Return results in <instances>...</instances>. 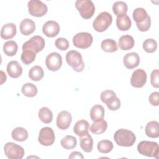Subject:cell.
Returning <instances> with one entry per match:
<instances>
[{
  "instance_id": "obj_1",
  "label": "cell",
  "mask_w": 159,
  "mask_h": 159,
  "mask_svg": "<svg viewBox=\"0 0 159 159\" xmlns=\"http://www.w3.org/2000/svg\"><path fill=\"white\" fill-rule=\"evenodd\" d=\"M114 139L118 145L129 147L134 144L136 141V137L131 130L120 129L114 134Z\"/></svg>"
},
{
  "instance_id": "obj_2",
  "label": "cell",
  "mask_w": 159,
  "mask_h": 159,
  "mask_svg": "<svg viewBox=\"0 0 159 159\" xmlns=\"http://www.w3.org/2000/svg\"><path fill=\"white\" fill-rule=\"evenodd\" d=\"M137 148L139 153L142 155L156 158H158L159 147L157 142L147 140L141 141L138 144Z\"/></svg>"
},
{
  "instance_id": "obj_3",
  "label": "cell",
  "mask_w": 159,
  "mask_h": 159,
  "mask_svg": "<svg viewBox=\"0 0 159 159\" xmlns=\"http://www.w3.org/2000/svg\"><path fill=\"white\" fill-rule=\"evenodd\" d=\"M66 61L68 65L76 72H81L84 68V63L81 53L76 50H70L66 54Z\"/></svg>"
},
{
  "instance_id": "obj_4",
  "label": "cell",
  "mask_w": 159,
  "mask_h": 159,
  "mask_svg": "<svg viewBox=\"0 0 159 159\" xmlns=\"http://www.w3.org/2000/svg\"><path fill=\"white\" fill-rule=\"evenodd\" d=\"M101 100L111 111H117L120 107V101L112 90H105L101 93Z\"/></svg>"
},
{
  "instance_id": "obj_5",
  "label": "cell",
  "mask_w": 159,
  "mask_h": 159,
  "mask_svg": "<svg viewBox=\"0 0 159 159\" xmlns=\"http://www.w3.org/2000/svg\"><path fill=\"white\" fill-rule=\"evenodd\" d=\"M75 6L81 16L85 19L91 18L95 12V6L91 0H77Z\"/></svg>"
},
{
  "instance_id": "obj_6",
  "label": "cell",
  "mask_w": 159,
  "mask_h": 159,
  "mask_svg": "<svg viewBox=\"0 0 159 159\" xmlns=\"http://www.w3.org/2000/svg\"><path fill=\"white\" fill-rule=\"evenodd\" d=\"M112 22V17L107 12H102L98 14L93 22L94 30L99 32H102L107 29Z\"/></svg>"
},
{
  "instance_id": "obj_7",
  "label": "cell",
  "mask_w": 159,
  "mask_h": 159,
  "mask_svg": "<svg viewBox=\"0 0 159 159\" xmlns=\"http://www.w3.org/2000/svg\"><path fill=\"white\" fill-rule=\"evenodd\" d=\"M45 45V42L42 37L40 35H35L24 42L22 48V51L29 50L33 51L37 54L43 49Z\"/></svg>"
},
{
  "instance_id": "obj_8",
  "label": "cell",
  "mask_w": 159,
  "mask_h": 159,
  "mask_svg": "<svg viewBox=\"0 0 159 159\" xmlns=\"http://www.w3.org/2000/svg\"><path fill=\"white\" fill-rule=\"evenodd\" d=\"M5 155L9 159H22L24 155L22 147L13 142H7L4 147Z\"/></svg>"
},
{
  "instance_id": "obj_9",
  "label": "cell",
  "mask_w": 159,
  "mask_h": 159,
  "mask_svg": "<svg viewBox=\"0 0 159 159\" xmlns=\"http://www.w3.org/2000/svg\"><path fill=\"white\" fill-rule=\"evenodd\" d=\"M29 13L34 17H42L48 11L47 5L39 0H30L27 4Z\"/></svg>"
},
{
  "instance_id": "obj_10",
  "label": "cell",
  "mask_w": 159,
  "mask_h": 159,
  "mask_svg": "<svg viewBox=\"0 0 159 159\" xmlns=\"http://www.w3.org/2000/svg\"><path fill=\"white\" fill-rule=\"evenodd\" d=\"M93 41V36L88 32H80L73 38V45L80 48L85 49L91 46Z\"/></svg>"
},
{
  "instance_id": "obj_11",
  "label": "cell",
  "mask_w": 159,
  "mask_h": 159,
  "mask_svg": "<svg viewBox=\"0 0 159 159\" xmlns=\"http://www.w3.org/2000/svg\"><path fill=\"white\" fill-rule=\"evenodd\" d=\"M55 136L53 129L49 127H45L40 129L38 137V141L42 145L50 146L53 144Z\"/></svg>"
},
{
  "instance_id": "obj_12",
  "label": "cell",
  "mask_w": 159,
  "mask_h": 159,
  "mask_svg": "<svg viewBox=\"0 0 159 159\" xmlns=\"http://www.w3.org/2000/svg\"><path fill=\"white\" fill-rule=\"evenodd\" d=\"M45 65L49 70L52 71H58L62 65L61 55L57 52L50 53L46 57Z\"/></svg>"
},
{
  "instance_id": "obj_13",
  "label": "cell",
  "mask_w": 159,
  "mask_h": 159,
  "mask_svg": "<svg viewBox=\"0 0 159 159\" xmlns=\"http://www.w3.org/2000/svg\"><path fill=\"white\" fill-rule=\"evenodd\" d=\"M147 73L141 69L135 70L132 75L130 78V84L134 88H142L147 82Z\"/></svg>"
},
{
  "instance_id": "obj_14",
  "label": "cell",
  "mask_w": 159,
  "mask_h": 159,
  "mask_svg": "<svg viewBox=\"0 0 159 159\" xmlns=\"http://www.w3.org/2000/svg\"><path fill=\"white\" fill-rule=\"evenodd\" d=\"M71 120V114L66 111H62L57 116V125L61 130H66L70 127Z\"/></svg>"
},
{
  "instance_id": "obj_15",
  "label": "cell",
  "mask_w": 159,
  "mask_h": 159,
  "mask_svg": "<svg viewBox=\"0 0 159 159\" xmlns=\"http://www.w3.org/2000/svg\"><path fill=\"white\" fill-rule=\"evenodd\" d=\"M60 27L59 24L54 20L47 21L42 27L43 33L48 37H54L60 32Z\"/></svg>"
},
{
  "instance_id": "obj_16",
  "label": "cell",
  "mask_w": 159,
  "mask_h": 159,
  "mask_svg": "<svg viewBox=\"0 0 159 159\" xmlns=\"http://www.w3.org/2000/svg\"><path fill=\"white\" fill-rule=\"evenodd\" d=\"M123 63L127 69H133L139 65L140 57L135 52L128 53L124 57Z\"/></svg>"
},
{
  "instance_id": "obj_17",
  "label": "cell",
  "mask_w": 159,
  "mask_h": 159,
  "mask_svg": "<svg viewBox=\"0 0 159 159\" xmlns=\"http://www.w3.org/2000/svg\"><path fill=\"white\" fill-rule=\"evenodd\" d=\"M7 72L9 76L13 78H17L19 77L22 73V67L17 61H9L6 67Z\"/></svg>"
},
{
  "instance_id": "obj_18",
  "label": "cell",
  "mask_w": 159,
  "mask_h": 159,
  "mask_svg": "<svg viewBox=\"0 0 159 159\" xmlns=\"http://www.w3.org/2000/svg\"><path fill=\"white\" fill-rule=\"evenodd\" d=\"M17 33L16 25L13 23H7L2 25L1 30V37L2 39L8 40L12 39Z\"/></svg>"
},
{
  "instance_id": "obj_19",
  "label": "cell",
  "mask_w": 159,
  "mask_h": 159,
  "mask_svg": "<svg viewBox=\"0 0 159 159\" xmlns=\"http://www.w3.org/2000/svg\"><path fill=\"white\" fill-rule=\"evenodd\" d=\"M20 31L24 35H29L35 30V24L30 19H23L19 25Z\"/></svg>"
},
{
  "instance_id": "obj_20",
  "label": "cell",
  "mask_w": 159,
  "mask_h": 159,
  "mask_svg": "<svg viewBox=\"0 0 159 159\" xmlns=\"http://www.w3.org/2000/svg\"><path fill=\"white\" fill-rule=\"evenodd\" d=\"M88 129L89 123L86 120H80L77 121L73 127V132L80 137L88 134Z\"/></svg>"
},
{
  "instance_id": "obj_21",
  "label": "cell",
  "mask_w": 159,
  "mask_h": 159,
  "mask_svg": "<svg viewBox=\"0 0 159 159\" xmlns=\"http://www.w3.org/2000/svg\"><path fill=\"white\" fill-rule=\"evenodd\" d=\"M145 134L150 138L159 137V124L157 121L152 120L147 123L145 128Z\"/></svg>"
},
{
  "instance_id": "obj_22",
  "label": "cell",
  "mask_w": 159,
  "mask_h": 159,
  "mask_svg": "<svg viewBox=\"0 0 159 159\" xmlns=\"http://www.w3.org/2000/svg\"><path fill=\"white\" fill-rule=\"evenodd\" d=\"M134 39L129 35H124L121 36L119 39V46L122 50H129L134 46Z\"/></svg>"
},
{
  "instance_id": "obj_23",
  "label": "cell",
  "mask_w": 159,
  "mask_h": 159,
  "mask_svg": "<svg viewBox=\"0 0 159 159\" xmlns=\"http://www.w3.org/2000/svg\"><path fill=\"white\" fill-rule=\"evenodd\" d=\"M105 111L101 105H94L90 110V117L93 122L101 120L104 117Z\"/></svg>"
},
{
  "instance_id": "obj_24",
  "label": "cell",
  "mask_w": 159,
  "mask_h": 159,
  "mask_svg": "<svg viewBox=\"0 0 159 159\" xmlns=\"http://www.w3.org/2000/svg\"><path fill=\"white\" fill-rule=\"evenodd\" d=\"M131 25V20L126 14L119 16L116 19V25L121 31L128 30L130 28Z\"/></svg>"
},
{
  "instance_id": "obj_25",
  "label": "cell",
  "mask_w": 159,
  "mask_h": 159,
  "mask_svg": "<svg viewBox=\"0 0 159 159\" xmlns=\"http://www.w3.org/2000/svg\"><path fill=\"white\" fill-rule=\"evenodd\" d=\"M107 127V123L106 120L102 119L101 120L93 122L89 127L90 131L96 135H99L104 133Z\"/></svg>"
},
{
  "instance_id": "obj_26",
  "label": "cell",
  "mask_w": 159,
  "mask_h": 159,
  "mask_svg": "<svg viewBox=\"0 0 159 159\" xmlns=\"http://www.w3.org/2000/svg\"><path fill=\"white\" fill-rule=\"evenodd\" d=\"M11 137L16 141L24 142L28 138V132L23 127H17L12 131Z\"/></svg>"
},
{
  "instance_id": "obj_27",
  "label": "cell",
  "mask_w": 159,
  "mask_h": 159,
  "mask_svg": "<svg viewBox=\"0 0 159 159\" xmlns=\"http://www.w3.org/2000/svg\"><path fill=\"white\" fill-rule=\"evenodd\" d=\"M80 147L81 149L86 153H89L92 151L93 147V139L89 134L81 137Z\"/></svg>"
},
{
  "instance_id": "obj_28",
  "label": "cell",
  "mask_w": 159,
  "mask_h": 159,
  "mask_svg": "<svg viewBox=\"0 0 159 159\" xmlns=\"http://www.w3.org/2000/svg\"><path fill=\"white\" fill-rule=\"evenodd\" d=\"M3 52L8 57L15 55L18 50L17 43L14 40H8L3 45Z\"/></svg>"
},
{
  "instance_id": "obj_29",
  "label": "cell",
  "mask_w": 159,
  "mask_h": 159,
  "mask_svg": "<svg viewBox=\"0 0 159 159\" xmlns=\"http://www.w3.org/2000/svg\"><path fill=\"white\" fill-rule=\"evenodd\" d=\"M44 75L43 68L38 65L34 66L29 71V77L30 80L35 81H40Z\"/></svg>"
},
{
  "instance_id": "obj_30",
  "label": "cell",
  "mask_w": 159,
  "mask_h": 159,
  "mask_svg": "<svg viewBox=\"0 0 159 159\" xmlns=\"http://www.w3.org/2000/svg\"><path fill=\"white\" fill-rule=\"evenodd\" d=\"M101 47L106 52H114L117 50L118 47L117 42L111 39H107L103 40L101 43Z\"/></svg>"
},
{
  "instance_id": "obj_31",
  "label": "cell",
  "mask_w": 159,
  "mask_h": 159,
  "mask_svg": "<svg viewBox=\"0 0 159 159\" xmlns=\"http://www.w3.org/2000/svg\"><path fill=\"white\" fill-rule=\"evenodd\" d=\"M39 117L42 122L49 124L52 121L53 113L48 107H42L39 111Z\"/></svg>"
},
{
  "instance_id": "obj_32",
  "label": "cell",
  "mask_w": 159,
  "mask_h": 159,
  "mask_svg": "<svg viewBox=\"0 0 159 159\" xmlns=\"http://www.w3.org/2000/svg\"><path fill=\"white\" fill-rule=\"evenodd\" d=\"M127 5L124 1H116L112 6V11L115 15L117 17L126 14L127 12Z\"/></svg>"
},
{
  "instance_id": "obj_33",
  "label": "cell",
  "mask_w": 159,
  "mask_h": 159,
  "mask_svg": "<svg viewBox=\"0 0 159 159\" xmlns=\"http://www.w3.org/2000/svg\"><path fill=\"white\" fill-rule=\"evenodd\" d=\"M60 143L62 147L65 149L71 150L76 146L77 140L75 137L68 135L61 139Z\"/></svg>"
},
{
  "instance_id": "obj_34",
  "label": "cell",
  "mask_w": 159,
  "mask_h": 159,
  "mask_svg": "<svg viewBox=\"0 0 159 159\" xmlns=\"http://www.w3.org/2000/svg\"><path fill=\"white\" fill-rule=\"evenodd\" d=\"M21 91L22 94L25 96H27L29 98H32L35 96L38 91L36 86L30 83H27L24 84L22 87Z\"/></svg>"
},
{
  "instance_id": "obj_35",
  "label": "cell",
  "mask_w": 159,
  "mask_h": 159,
  "mask_svg": "<svg viewBox=\"0 0 159 159\" xmlns=\"http://www.w3.org/2000/svg\"><path fill=\"white\" fill-rule=\"evenodd\" d=\"M98 151L102 153H108L113 149V143L108 140H102L98 143Z\"/></svg>"
},
{
  "instance_id": "obj_36",
  "label": "cell",
  "mask_w": 159,
  "mask_h": 159,
  "mask_svg": "<svg viewBox=\"0 0 159 159\" xmlns=\"http://www.w3.org/2000/svg\"><path fill=\"white\" fill-rule=\"evenodd\" d=\"M133 19L136 23H139L144 20L148 16L147 12L142 7H138L134 9L133 12Z\"/></svg>"
},
{
  "instance_id": "obj_37",
  "label": "cell",
  "mask_w": 159,
  "mask_h": 159,
  "mask_svg": "<svg viewBox=\"0 0 159 159\" xmlns=\"http://www.w3.org/2000/svg\"><path fill=\"white\" fill-rule=\"evenodd\" d=\"M36 57V53L33 51L26 50H24L21 54L20 59L22 62L25 65H29L32 63Z\"/></svg>"
},
{
  "instance_id": "obj_38",
  "label": "cell",
  "mask_w": 159,
  "mask_h": 159,
  "mask_svg": "<svg viewBox=\"0 0 159 159\" xmlns=\"http://www.w3.org/2000/svg\"><path fill=\"white\" fill-rule=\"evenodd\" d=\"M142 47L146 52L153 53L157 48V42L153 39H147L143 42Z\"/></svg>"
},
{
  "instance_id": "obj_39",
  "label": "cell",
  "mask_w": 159,
  "mask_h": 159,
  "mask_svg": "<svg viewBox=\"0 0 159 159\" xmlns=\"http://www.w3.org/2000/svg\"><path fill=\"white\" fill-rule=\"evenodd\" d=\"M137 27L138 29L141 32H146L150 28L151 25V19L150 17L148 16L144 20L139 22L136 23Z\"/></svg>"
},
{
  "instance_id": "obj_40",
  "label": "cell",
  "mask_w": 159,
  "mask_h": 159,
  "mask_svg": "<svg viewBox=\"0 0 159 159\" xmlns=\"http://www.w3.org/2000/svg\"><path fill=\"white\" fill-rule=\"evenodd\" d=\"M55 46L60 50H66L69 47V42L66 39L60 37L58 38L55 42Z\"/></svg>"
},
{
  "instance_id": "obj_41",
  "label": "cell",
  "mask_w": 159,
  "mask_h": 159,
  "mask_svg": "<svg viewBox=\"0 0 159 159\" xmlns=\"http://www.w3.org/2000/svg\"><path fill=\"white\" fill-rule=\"evenodd\" d=\"M151 84L153 87L158 88L159 87V71L158 69L153 70L150 75Z\"/></svg>"
},
{
  "instance_id": "obj_42",
  "label": "cell",
  "mask_w": 159,
  "mask_h": 159,
  "mask_svg": "<svg viewBox=\"0 0 159 159\" xmlns=\"http://www.w3.org/2000/svg\"><path fill=\"white\" fill-rule=\"evenodd\" d=\"M150 104L154 106H158L159 104V93L157 91L152 93L148 98Z\"/></svg>"
},
{
  "instance_id": "obj_43",
  "label": "cell",
  "mask_w": 159,
  "mask_h": 159,
  "mask_svg": "<svg viewBox=\"0 0 159 159\" xmlns=\"http://www.w3.org/2000/svg\"><path fill=\"white\" fill-rule=\"evenodd\" d=\"M69 158H81L83 159L84 157L81 153L79 152H73L69 156Z\"/></svg>"
},
{
  "instance_id": "obj_44",
  "label": "cell",
  "mask_w": 159,
  "mask_h": 159,
  "mask_svg": "<svg viewBox=\"0 0 159 159\" xmlns=\"http://www.w3.org/2000/svg\"><path fill=\"white\" fill-rule=\"evenodd\" d=\"M6 81V75L4 71H1V84H2Z\"/></svg>"
}]
</instances>
